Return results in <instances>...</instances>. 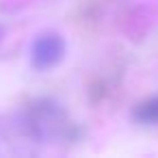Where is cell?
<instances>
[{"mask_svg":"<svg viewBox=\"0 0 158 158\" xmlns=\"http://www.w3.org/2000/svg\"><path fill=\"white\" fill-rule=\"evenodd\" d=\"M65 39L59 33H41L31 48V65L37 72H48L65 59Z\"/></svg>","mask_w":158,"mask_h":158,"instance_id":"cell-2","label":"cell"},{"mask_svg":"<svg viewBox=\"0 0 158 158\" xmlns=\"http://www.w3.org/2000/svg\"><path fill=\"white\" fill-rule=\"evenodd\" d=\"M26 128L41 141H56L69 134L72 121L54 100H37L26 110Z\"/></svg>","mask_w":158,"mask_h":158,"instance_id":"cell-1","label":"cell"},{"mask_svg":"<svg viewBox=\"0 0 158 158\" xmlns=\"http://www.w3.org/2000/svg\"><path fill=\"white\" fill-rule=\"evenodd\" d=\"M132 117L139 121V123H145V126H156L158 123V98H149L145 102H141Z\"/></svg>","mask_w":158,"mask_h":158,"instance_id":"cell-3","label":"cell"},{"mask_svg":"<svg viewBox=\"0 0 158 158\" xmlns=\"http://www.w3.org/2000/svg\"><path fill=\"white\" fill-rule=\"evenodd\" d=\"M2 37H5V28L0 26V41H2Z\"/></svg>","mask_w":158,"mask_h":158,"instance_id":"cell-4","label":"cell"}]
</instances>
